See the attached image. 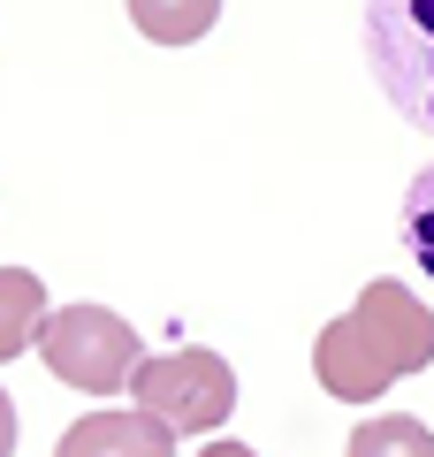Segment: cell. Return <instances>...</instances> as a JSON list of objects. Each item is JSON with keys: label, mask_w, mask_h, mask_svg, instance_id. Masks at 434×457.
<instances>
[{"label": "cell", "mask_w": 434, "mask_h": 457, "mask_svg": "<svg viewBox=\"0 0 434 457\" xmlns=\"http://www.w3.org/2000/svg\"><path fill=\"white\" fill-rule=\"evenodd\" d=\"M419 366H434V312L404 282H366V297L313 343V374L336 404H373Z\"/></svg>", "instance_id": "cell-1"}, {"label": "cell", "mask_w": 434, "mask_h": 457, "mask_svg": "<svg viewBox=\"0 0 434 457\" xmlns=\"http://www.w3.org/2000/svg\"><path fill=\"white\" fill-rule=\"evenodd\" d=\"M38 359H46L54 381H69L84 396H122L129 374L145 366V343L107 305H54L46 328H38Z\"/></svg>", "instance_id": "cell-2"}, {"label": "cell", "mask_w": 434, "mask_h": 457, "mask_svg": "<svg viewBox=\"0 0 434 457\" xmlns=\"http://www.w3.org/2000/svg\"><path fill=\"white\" fill-rule=\"evenodd\" d=\"M129 404L153 411L168 435H213V427L237 411V374H229L221 351H145V366L129 374Z\"/></svg>", "instance_id": "cell-3"}, {"label": "cell", "mask_w": 434, "mask_h": 457, "mask_svg": "<svg viewBox=\"0 0 434 457\" xmlns=\"http://www.w3.org/2000/svg\"><path fill=\"white\" fill-rule=\"evenodd\" d=\"M366 69L381 77L388 107L434 130V0H366Z\"/></svg>", "instance_id": "cell-4"}, {"label": "cell", "mask_w": 434, "mask_h": 457, "mask_svg": "<svg viewBox=\"0 0 434 457\" xmlns=\"http://www.w3.org/2000/svg\"><path fill=\"white\" fill-rule=\"evenodd\" d=\"M176 442L183 435H168L153 411L122 404V411H84V420L54 442V457H176Z\"/></svg>", "instance_id": "cell-5"}, {"label": "cell", "mask_w": 434, "mask_h": 457, "mask_svg": "<svg viewBox=\"0 0 434 457\" xmlns=\"http://www.w3.org/2000/svg\"><path fill=\"white\" fill-rule=\"evenodd\" d=\"M46 282L31 267H0V366L38 351V328H46Z\"/></svg>", "instance_id": "cell-6"}, {"label": "cell", "mask_w": 434, "mask_h": 457, "mask_svg": "<svg viewBox=\"0 0 434 457\" xmlns=\"http://www.w3.org/2000/svg\"><path fill=\"white\" fill-rule=\"evenodd\" d=\"M221 16V0H129V23H138L153 46H198Z\"/></svg>", "instance_id": "cell-7"}, {"label": "cell", "mask_w": 434, "mask_h": 457, "mask_svg": "<svg viewBox=\"0 0 434 457\" xmlns=\"http://www.w3.org/2000/svg\"><path fill=\"white\" fill-rule=\"evenodd\" d=\"M343 457H434V427L404 420V411H373V420H358Z\"/></svg>", "instance_id": "cell-8"}, {"label": "cell", "mask_w": 434, "mask_h": 457, "mask_svg": "<svg viewBox=\"0 0 434 457\" xmlns=\"http://www.w3.org/2000/svg\"><path fill=\"white\" fill-rule=\"evenodd\" d=\"M404 245H412V260L434 275V161L412 176V191H404Z\"/></svg>", "instance_id": "cell-9"}, {"label": "cell", "mask_w": 434, "mask_h": 457, "mask_svg": "<svg viewBox=\"0 0 434 457\" xmlns=\"http://www.w3.org/2000/svg\"><path fill=\"white\" fill-rule=\"evenodd\" d=\"M0 457H16V396L0 389Z\"/></svg>", "instance_id": "cell-10"}, {"label": "cell", "mask_w": 434, "mask_h": 457, "mask_svg": "<svg viewBox=\"0 0 434 457\" xmlns=\"http://www.w3.org/2000/svg\"><path fill=\"white\" fill-rule=\"evenodd\" d=\"M198 457H259V450H244V442H206Z\"/></svg>", "instance_id": "cell-11"}]
</instances>
